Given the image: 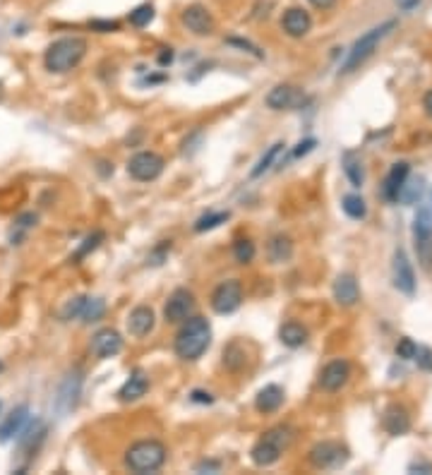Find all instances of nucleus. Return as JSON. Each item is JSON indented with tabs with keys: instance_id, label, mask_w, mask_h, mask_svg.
<instances>
[{
	"instance_id": "f257e3e1",
	"label": "nucleus",
	"mask_w": 432,
	"mask_h": 475,
	"mask_svg": "<svg viewBox=\"0 0 432 475\" xmlns=\"http://www.w3.org/2000/svg\"><path fill=\"white\" fill-rule=\"evenodd\" d=\"M212 344V327L205 317H188L176 334V356L180 360H197Z\"/></svg>"
},
{
	"instance_id": "f704fd0d",
	"label": "nucleus",
	"mask_w": 432,
	"mask_h": 475,
	"mask_svg": "<svg viewBox=\"0 0 432 475\" xmlns=\"http://www.w3.org/2000/svg\"><path fill=\"white\" fill-rule=\"evenodd\" d=\"M416 351H418V346L413 344L409 337H404L396 344V356L401 358V360H413V358H416Z\"/></svg>"
},
{
	"instance_id": "ddd939ff",
	"label": "nucleus",
	"mask_w": 432,
	"mask_h": 475,
	"mask_svg": "<svg viewBox=\"0 0 432 475\" xmlns=\"http://www.w3.org/2000/svg\"><path fill=\"white\" fill-rule=\"evenodd\" d=\"M392 271H394V288H396L399 293H404V295H413V293H416V274H413V267H411V262H409V255H406L404 250L394 252Z\"/></svg>"
},
{
	"instance_id": "c9c22d12",
	"label": "nucleus",
	"mask_w": 432,
	"mask_h": 475,
	"mask_svg": "<svg viewBox=\"0 0 432 475\" xmlns=\"http://www.w3.org/2000/svg\"><path fill=\"white\" fill-rule=\"evenodd\" d=\"M99 240H104V233H94V236H89V238L85 240V245H82V248H80L77 257H75V259H82L89 250H97V248H99Z\"/></svg>"
},
{
	"instance_id": "a19ab883",
	"label": "nucleus",
	"mask_w": 432,
	"mask_h": 475,
	"mask_svg": "<svg viewBox=\"0 0 432 475\" xmlns=\"http://www.w3.org/2000/svg\"><path fill=\"white\" fill-rule=\"evenodd\" d=\"M219 464H216V461H202V464H197V468L195 471L197 473H202V471H214V473H219Z\"/></svg>"
},
{
	"instance_id": "5701e85b",
	"label": "nucleus",
	"mask_w": 432,
	"mask_h": 475,
	"mask_svg": "<svg viewBox=\"0 0 432 475\" xmlns=\"http://www.w3.org/2000/svg\"><path fill=\"white\" fill-rule=\"evenodd\" d=\"M147 389H149L147 375H144L142 370H135L128 377V382L120 386L118 398H120V401H137V398H142L144 394H147Z\"/></svg>"
},
{
	"instance_id": "79ce46f5",
	"label": "nucleus",
	"mask_w": 432,
	"mask_h": 475,
	"mask_svg": "<svg viewBox=\"0 0 432 475\" xmlns=\"http://www.w3.org/2000/svg\"><path fill=\"white\" fill-rule=\"evenodd\" d=\"M315 144H317L315 139H308V142H301V144H298V149L293 151V156H303V154H308V151L313 149Z\"/></svg>"
},
{
	"instance_id": "cd10ccee",
	"label": "nucleus",
	"mask_w": 432,
	"mask_h": 475,
	"mask_svg": "<svg viewBox=\"0 0 432 475\" xmlns=\"http://www.w3.org/2000/svg\"><path fill=\"white\" fill-rule=\"evenodd\" d=\"M344 170H346V178L351 180V185H355V187L363 185V180H365L363 163H360L353 154H346V158H344Z\"/></svg>"
},
{
	"instance_id": "6e6552de",
	"label": "nucleus",
	"mask_w": 432,
	"mask_h": 475,
	"mask_svg": "<svg viewBox=\"0 0 432 475\" xmlns=\"http://www.w3.org/2000/svg\"><path fill=\"white\" fill-rule=\"evenodd\" d=\"M106 312V302L101 297H72L68 302L65 310H63V317L65 320H82L85 324H92V322H99Z\"/></svg>"
},
{
	"instance_id": "473e14b6",
	"label": "nucleus",
	"mask_w": 432,
	"mask_h": 475,
	"mask_svg": "<svg viewBox=\"0 0 432 475\" xmlns=\"http://www.w3.org/2000/svg\"><path fill=\"white\" fill-rule=\"evenodd\" d=\"M128 20L132 27H137V29L147 27V24L154 20V8H151V5H137V8L130 12Z\"/></svg>"
},
{
	"instance_id": "c03bdc74",
	"label": "nucleus",
	"mask_w": 432,
	"mask_h": 475,
	"mask_svg": "<svg viewBox=\"0 0 432 475\" xmlns=\"http://www.w3.org/2000/svg\"><path fill=\"white\" fill-rule=\"evenodd\" d=\"M193 401H197V403H212L214 398H212V394H205V391H193Z\"/></svg>"
},
{
	"instance_id": "2f4dec72",
	"label": "nucleus",
	"mask_w": 432,
	"mask_h": 475,
	"mask_svg": "<svg viewBox=\"0 0 432 475\" xmlns=\"http://www.w3.org/2000/svg\"><path fill=\"white\" fill-rule=\"evenodd\" d=\"M423 182H425L423 178H413V180L406 178L401 192H399V200L406 202V204H413V202H416L423 195Z\"/></svg>"
},
{
	"instance_id": "a878e982",
	"label": "nucleus",
	"mask_w": 432,
	"mask_h": 475,
	"mask_svg": "<svg viewBox=\"0 0 432 475\" xmlns=\"http://www.w3.org/2000/svg\"><path fill=\"white\" fill-rule=\"evenodd\" d=\"M279 339L288 348H301L305 341H308V329L298 324V322H286V324L279 329Z\"/></svg>"
},
{
	"instance_id": "393cba45",
	"label": "nucleus",
	"mask_w": 432,
	"mask_h": 475,
	"mask_svg": "<svg viewBox=\"0 0 432 475\" xmlns=\"http://www.w3.org/2000/svg\"><path fill=\"white\" fill-rule=\"evenodd\" d=\"M27 417H29L27 406H20V408L12 410V413L5 417L3 425H0V442H8V439H12V437L22 435L24 425H27Z\"/></svg>"
},
{
	"instance_id": "de8ad7c7",
	"label": "nucleus",
	"mask_w": 432,
	"mask_h": 475,
	"mask_svg": "<svg viewBox=\"0 0 432 475\" xmlns=\"http://www.w3.org/2000/svg\"><path fill=\"white\" fill-rule=\"evenodd\" d=\"M171 60H173V53H171V48H168V53L158 55V62H161V65H166V62H171Z\"/></svg>"
},
{
	"instance_id": "a211bd4d",
	"label": "nucleus",
	"mask_w": 432,
	"mask_h": 475,
	"mask_svg": "<svg viewBox=\"0 0 432 475\" xmlns=\"http://www.w3.org/2000/svg\"><path fill=\"white\" fill-rule=\"evenodd\" d=\"M156 324V317H154V310L147 307V305H139L130 312L128 317V332L132 334L135 339H144L151 334V329Z\"/></svg>"
},
{
	"instance_id": "f8f14e48",
	"label": "nucleus",
	"mask_w": 432,
	"mask_h": 475,
	"mask_svg": "<svg viewBox=\"0 0 432 475\" xmlns=\"http://www.w3.org/2000/svg\"><path fill=\"white\" fill-rule=\"evenodd\" d=\"M305 104V94L293 84H279L266 94V106L271 111H296Z\"/></svg>"
},
{
	"instance_id": "aec40b11",
	"label": "nucleus",
	"mask_w": 432,
	"mask_h": 475,
	"mask_svg": "<svg viewBox=\"0 0 432 475\" xmlns=\"http://www.w3.org/2000/svg\"><path fill=\"white\" fill-rule=\"evenodd\" d=\"M281 27L288 36H293V39H301L310 31L313 27V17L308 15L303 8H291L284 12V20H281Z\"/></svg>"
},
{
	"instance_id": "4c0bfd02",
	"label": "nucleus",
	"mask_w": 432,
	"mask_h": 475,
	"mask_svg": "<svg viewBox=\"0 0 432 475\" xmlns=\"http://www.w3.org/2000/svg\"><path fill=\"white\" fill-rule=\"evenodd\" d=\"M228 43H231V46H238V48H245L247 53H252V55H255V58H264L262 50H259L257 46H252L250 41H243V39H228Z\"/></svg>"
},
{
	"instance_id": "7c9ffc66",
	"label": "nucleus",
	"mask_w": 432,
	"mask_h": 475,
	"mask_svg": "<svg viewBox=\"0 0 432 475\" xmlns=\"http://www.w3.org/2000/svg\"><path fill=\"white\" fill-rule=\"evenodd\" d=\"M341 207H344V212L351 219H355V221L365 219V214H367V207H365V202H363V197H360V195H346L344 204H341Z\"/></svg>"
},
{
	"instance_id": "ea45409f",
	"label": "nucleus",
	"mask_w": 432,
	"mask_h": 475,
	"mask_svg": "<svg viewBox=\"0 0 432 475\" xmlns=\"http://www.w3.org/2000/svg\"><path fill=\"white\" fill-rule=\"evenodd\" d=\"M409 473H425L430 475L432 473V464H425V461H413L409 466Z\"/></svg>"
},
{
	"instance_id": "9b49d317",
	"label": "nucleus",
	"mask_w": 432,
	"mask_h": 475,
	"mask_svg": "<svg viewBox=\"0 0 432 475\" xmlns=\"http://www.w3.org/2000/svg\"><path fill=\"white\" fill-rule=\"evenodd\" d=\"M195 305H197L195 295L188 288H176L168 297L166 307H163V317H166V322H171V324H180L188 317H193Z\"/></svg>"
},
{
	"instance_id": "412c9836",
	"label": "nucleus",
	"mask_w": 432,
	"mask_h": 475,
	"mask_svg": "<svg viewBox=\"0 0 432 475\" xmlns=\"http://www.w3.org/2000/svg\"><path fill=\"white\" fill-rule=\"evenodd\" d=\"M334 297H336V302H339V305H346V307H351V305L358 302L360 288H358V281H355L353 274L336 276V281H334Z\"/></svg>"
},
{
	"instance_id": "a18cd8bd",
	"label": "nucleus",
	"mask_w": 432,
	"mask_h": 475,
	"mask_svg": "<svg viewBox=\"0 0 432 475\" xmlns=\"http://www.w3.org/2000/svg\"><path fill=\"white\" fill-rule=\"evenodd\" d=\"M423 109H425V113H428V118H432V92L425 94V99H423Z\"/></svg>"
},
{
	"instance_id": "58836bf2",
	"label": "nucleus",
	"mask_w": 432,
	"mask_h": 475,
	"mask_svg": "<svg viewBox=\"0 0 432 475\" xmlns=\"http://www.w3.org/2000/svg\"><path fill=\"white\" fill-rule=\"evenodd\" d=\"M92 29L101 31V34H106V31H118V22H101V20H94V22H92Z\"/></svg>"
},
{
	"instance_id": "b1692460",
	"label": "nucleus",
	"mask_w": 432,
	"mask_h": 475,
	"mask_svg": "<svg viewBox=\"0 0 432 475\" xmlns=\"http://www.w3.org/2000/svg\"><path fill=\"white\" fill-rule=\"evenodd\" d=\"M281 403H284V389L279 384H266L264 389H259L255 398V408L259 413H274V410L281 408Z\"/></svg>"
},
{
	"instance_id": "2eb2a0df",
	"label": "nucleus",
	"mask_w": 432,
	"mask_h": 475,
	"mask_svg": "<svg viewBox=\"0 0 432 475\" xmlns=\"http://www.w3.org/2000/svg\"><path fill=\"white\" fill-rule=\"evenodd\" d=\"M348 377H351V365L348 360H332V363L324 365L320 372V386L324 391H339L341 386H346Z\"/></svg>"
},
{
	"instance_id": "7ed1b4c3",
	"label": "nucleus",
	"mask_w": 432,
	"mask_h": 475,
	"mask_svg": "<svg viewBox=\"0 0 432 475\" xmlns=\"http://www.w3.org/2000/svg\"><path fill=\"white\" fill-rule=\"evenodd\" d=\"M291 442H293V430L291 427L279 425V427L266 430V432L255 442V447H252V452H250L252 464L262 466V468L274 466L276 461L281 459V454L291 447Z\"/></svg>"
},
{
	"instance_id": "f03ea898",
	"label": "nucleus",
	"mask_w": 432,
	"mask_h": 475,
	"mask_svg": "<svg viewBox=\"0 0 432 475\" xmlns=\"http://www.w3.org/2000/svg\"><path fill=\"white\" fill-rule=\"evenodd\" d=\"M87 53V41L80 39V36H63V39L53 41L46 48V55H43V62L50 72H68V70L77 67L80 60L85 58Z\"/></svg>"
},
{
	"instance_id": "f3484780",
	"label": "nucleus",
	"mask_w": 432,
	"mask_h": 475,
	"mask_svg": "<svg viewBox=\"0 0 432 475\" xmlns=\"http://www.w3.org/2000/svg\"><path fill=\"white\" fill-rule=\"evenodd\" d=\"M80 391H82V377L80 372H72V375L65 377V382L60 384L58 396H55V408L60 413H70L80 401Z\"/></svg>"
},
{
	"instance_id": "8fccbe9b",
	"label": "nucleus",
	"mask_w": 432,
	"mask_h": 475,
	"mask_svg": "<svg viewBox=\"0 0 432 475\" xmlns=\"http://www.w3.org/2000/svg\"><path fill=\"white\" fill-rule=\"evenodd\" d=\"M0 370H3V363H0Z\"/></svg>"
},
{
	"instance_id": "6ab92c4d",
	"label": "nucleus",
	"mask_w": 432,
	"mask_h": 475,
	"mask_svg": "<svg viewBox=\"0 0 432 475\" xmlns=\"http://www.w3.org/2000/svg\"><path fill=\"white\" fill-rule=\"evenodd\" d=\"M409 173H411V166L406 161L394 163L389 168V173H387V178H384V185H382V195L387 202H399V192H401Z\"/></svg>"
},
{
	"instance_id": "9d476101",
	"label": "nucleus",
	"mask_w": 432,
	"mask_h": 475,
	"mask_svg": "<svg viewBox=\"0 0 432 475\" xmlns=\"http://www.w3.org/2000/svg\"><path fill=\"white\" fill-rule=\"evenodd\" d=\"M243 302V286H240L238 278H231V281H224L214 288L212 293V307L214 312L219 315H231L236 312Z\"/></svg>"
},
{
	"instance_id": "c85d7f7f",
	"label": "nucleus",
	"mask_w": 432,
	"mask_h": 475,
	"mask_svg": "<svg viewBox=\"0 0 432 475\" xmlns=\"http://www.w3.org/2000/svg\"><path fill=\"white\" fill-rule=\"evenodd\" d=\"M228 217H231V214H228V212H212V214H205V217H200V219L195 221V231H197V233L214 231L216 226L226 224Z\"/></svg>"
},
{
	"instance_id": "4be33fe9",
	"label": "nucleus",
	"mask_w": 432,
	"mask_h": 475,
	"mask_svg": "<svg viewBox=\"0 0 432 475\" xmlns=\"http://www.w3.org/2000/svg\"><path fill=\"white\" fill-rule=\"evenodd\" d=\"M382 422H384V430L389 435H394V437H401V435H406L411 430V417H409V410H406L404 406H389L384 410V417H382Z\"/></svg>"
},
{
	"instance_id": "0eeeda50",
	"label": "nucleus",
	"mask_w": 432,
	"mask_h": 475,
	"mask_svg": "<svg viewBox=\"0 0 432 475\" xmlns=\"http://www.w3.org/2000/svg\"><path fill=\"white\" fill-rule=\"evenodd\" d=\"M308 459L317 471H336V468L346 466L351 456H348V449L341 442H320L310 449Z\"/></svg>"
},
{
	"instance_id": "423d86ee",
	"label": "nucleus",
	"mask_w": 432,
	"mask_h": 475,
	"mask_svg": "<svg viewBox=\"0 0 432 475\" xmlns=\"http://www.w3.org/2000/svg\"><path fill=\"white\" fill-rule=\"evenodd\" d=\"M413 245H416L421 267L432 269V217L425 204L418 209L416 219H413Z\"/></svg>"
},
{
	"instance_id": "dca6fc26",
	"label": "nucleus",
	"mask_w": 432,
	"mask_h": 475,
	"mask_svg": "<svg viewBox=\"0 0 432 475\" xmlns=\"http://www.w3.org/2000/svg\"><path fill=\"white\" fill-rule=\"evenodd\" d=\"M123 351V339L116 329H99L92 339V353L97 358H113Z\"/></svg>"
},
{
	"instance_id": "e433bc0d",
	"label": "nucleus",
	"mask_w": 432,
	"mask_h": 475,
	"mask_svg": "<svg viewBox=\"0 0 432 475\" xmlns=\"http://www.w3.org/2000/svg\"><path fill=\"white\" fill-rule=\"evenodd\" d=\"M413 360H418V365H421L423 370H432V351H430V348L418 346L416 358H413Z\"/></svg>"
},
{
	"instance_id": "c756f323",
	"label": "nucleus",
	"mask_w": 432,
	"mask_h": 475,
	"mask_svg": "<svg viewBox=\"0 0 432 475\" xmlns=\"http://www.w3.org/2000/svg\"><path fill=\"white\" fill-rule=\"evenodd\" d=\"M281 149H284V142H276V144H271V147L266 149V154H264V156H262V158H259V161H257V166L252 168V173H250L252 178H259V175H262V173H266V170L271 168V163L276 161V156L281 154Z\"/></svg>"
},
{
	"instance_id": "37998d69",
	"label": "nucleus",
	"mask_w": 432,
	"mask_h": 475,
	"mask_svg": "<svg viewBox=\"0 0 432 475\" xmlns=\"http://www.w3.org/2000/svg\"><path fill=\"white\" fill-rule=\"evenodd\" d=\"M334 3L336 0H310V5L317 10H329V8H334Z\"/></svg>"
},
{
	"instance_id": "49530a36",
	"label": "nucleus",
	"mask_w": 432,
	"mask_h": 475,
	"mask_svg": "<svg viewBox=\"0 0 432 475\" xmlns=\"http://www.w3.org/2000/svg\"><path fill=\"white\" fill-rule=\"evenodd\" d=\"M418 3H421V0H396V5H399V8H401V10H413Z\"/></svg>"
},
{
	"instance_id": "72a5a7b5",
	"label": "nucleus",
	"mask_w": 432,
	"mask_h": 475,
	"mask_svg": "<svg viewBox=\"0 0 432 475\" xmlns=\"http://www.w3.org/2000/svg\"><path fill=\"white\" fill-rule=\"evenodd\" d=\"M233 255H236L240 264L252 262V259H255V245H252L247 238H240V240H236V245H233Z\"/></svg>"
},
{
	"instance_id": "4468645a",
	"label": "nucleus",
	"mask_w": 432,
	"mask_h": 475,
	"mask_svg": "<svg viewBox=\"0 0 432 475\" xmlns=\"http://www.w3.org/2000/svg\"><path fill=\"white\" fill-rule=\"evenodd\" d=\"M183 24L197 36H209L214 31V17L205 5H188L183 10Z\"/></svg>"
},
{
	"instance_id": "1a4fd4ad",
	"label": "nucleus",
	"mask_w": 432,
	"mask_h": 475,
	"mask_svg": "<svg viewBox=\"0 0 432 475\" xmlns=\"http://www.w3.org/2000/svg\"><path fill=\"white\" fill-rule=\"evenodd\" d=\"M128 173L139 182L156 180L158 175L163 173V158L158 156L156 151H139V154L130 158Z\"/></svg>"
},
{
	"instance_id": "39448f33",
	"label": "nucleus",
	"mask_w": 432,
	"mask_h": 475,
	"mask_svg": "<svg viewBox=\"0 0 432 475\" xmlns=\"http://www.w3.org/2000/svg\"><path fill=\"white\" fill-rule=\"evenodd\" d=\"M166 464V447L158 439H139L125 454V466L132 473H154Z\"/></svg>"
},
{
	"instance_id": "09e8293b",
	"label": "nucleus",
	"mask_w": 432,
	"mask_h": 475,
	"mask_svg": "<svg viewBox=\"0 0 432 475\" xmlns=\"http://www.w3.org/2000/svg\"><path fill=\"white\" fill-rule=\"evenodd\" d=\"M425 209L430 212V217H432V192L428 195V202H425Z\"/></svg>"
},
{
	"instance_id": "bb28decb",
	"label": "nucleus",
	"mask_w": 432,
	"mask_h": 475,
	"mask_svg": "<svg viewBox=\"0 0 432 475\" xmlns=\"http://www.w3.org/2000/svg\"><path fill=\"white\" fill-rule=\"evenodd\" d=\"M291 255H293V243H291L286 236H276L271 238L269 243V259L274 264H281V262H288Z\"/></svg>"
},
{
	"instance_id": "20e7f679",
	"label": "nucleus",
	"mask_w": 432,
	"mask_h": 475,
	"mask_svg": "<svg viewBox=\"0 0 432 475\" xmlns=\"http://www.w3.org/2000/svg\"><path fill=\"white\" fill-rule=\"evenodd\" d=\"M396 27H399V22L389 20V22L379 24V27H372L370 31H365V34L353 43V48L348 50L344 65H341V72H353V70H358L374 53V50H377L379 43H382Z\"/></svg>"
}]
</instances>
